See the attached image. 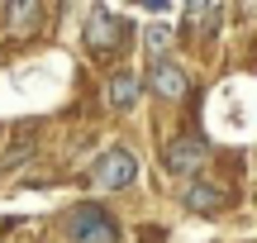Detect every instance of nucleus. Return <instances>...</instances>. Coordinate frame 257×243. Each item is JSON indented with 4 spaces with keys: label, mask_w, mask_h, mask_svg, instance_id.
<instances>
[{
    "label": "nucleus",
    "mask_w": 257,
    "mask_h": 243,
    "mask_svg": "<svg viewBox=\"0 0 257 243\" xmlns=\"http://www.w3.org/2000/svg\"><path fill=\"white\" fill-rule=\"evenodd\" d=\"M67 238L72 243H114L119 238V219L95 200H81V205L67 210Z\"/></svg>",
    "instance_id": "f257e3e1"
},
{
    "label": "nucleus",
    "mask_w": 257,
    "mask_h": 243,
    "mask_svg": "<svg viewBox=\"0 0 257 243\" xmlns=\"http://www.w3.org/2000/svg\"><path fill=\"white\" fill-rule=\"evenodd\" d=\"M128 34H134V29H128L114 10H105V5H95L91 15H86V48H91L95 57L124 53V48H128Z\"/></svg>",
    "instance_id": "f03ea898"
},
{
    "label": "nucleus",
    "mask_w": 257,
    "mask_h": 243,
    "mask_svg": "<svg viewBox=\"0 0 257 243\" xmlns=\"http://www.w3.org/2000/svg\"><path fill=\"white\" fill-rule=\"evenodd\" d=\"M134 177H138V162H134V153H124V148H110V153L91 167V186H105V191H119V186H128Z\"/></svg>",
    "instance_id": "7ed1b4c3"
},
{
    "label": "nucleus",
    "mask_w": 257,
    "mask_h": 243,
    "mask_svg": "<svg viewBox=\"0 0 257 243\" xmlns=\"http://www.w3.org/2000/svg\"><path fill=\"white\" fill-rule=\"evenodd\" d=\"M148 81H153V91L162 95V100H186V95H191V76H186L172 57H157L153 72H148Z\"/></svg>",
    "instance_id": "20e7f679"
},
{
    "label": "nucleus",
    "mask_w": 257,
    "mask_h": 243,
    "mask_svg": "<svg viewBox=\"0 0 257 243\" xmlns=\"http://www.w3.org/2000/svg\"><path fill=\"white\" fill-rule=\"evenodd\" d=\"M162 162L176 172V177H191V172L205 162V148H200V139H191V134H186V139H172V143H167Z\"/></svg>",
    "instance_id": "39448f33"
},
{
    "label": "nucleus",
    "mask_w": 257,
    "mask_h": 243,
    "mask_svg": "<svg viewBox=\"0 0 257 243\" xmlns=\"http://www.w3.org/2000/svg\"><path fill=\"white\" fill-rule=\"evenodd\" d=\"M186 210H195V215H214V210L224 205V191L214 186V181H191V186L181 191Z\"/></svg>",
    "instance_id": "423d86ee"
},
{
    "label": "nucleus",
    "mask_w": 257,
    "mask_h": 243,
    "mask_svg": "<svg viewBox=\"0 0 257 243\" xmlns=\"http://www.w3.org/2000/svg\"><path fill=\"white\" fill-rule=\"evenodd\" d=\"M105 95H110L114 110H128V105L138 100V76H134V72H114V76H110V91H105Z\"/></svg>",
    "instance_id": "0eeeda50"
},
{
    "label": "nucleus",
    "mask_w": 257,
    "mask_h": 243,
    "mask_svg": "<svg viewBox=\"0 0 257 243\" xmlns=\"http://www.w3.org/2000/svg\"><path fill=\"white\" fill-rule=\"evenodd\" d=\"M186 19H191L200 34H214L219 19H224V10H219V5H186Z\"/></svg>",
    "instance_id": "6e6552de"
},
{
    "label": "nucleus",
    "mask_w": 257,
    "mask_h": 243,
    "mask_svg": "<svg viewBox=\"0 0 257 243\" xmlns=\"http://www.w3.org/2000/svg\"><path fill=\"white\" fill-rule=\"evenodd\" d=\"M38 15H43V10H38L34 0H29V5H24V0H19V5H10V34H29V29L38 24Z\"/></svg>",
    "instance_id": "1a4fd4ad"
},
{
    "label": "nucleus",
    "mask_w": 257,
    "mask_h": 243,
    "mask_svg": "<svg viewBox=\"0 0 257 243\" xmlns=\"http://www.w3.org/2000/svg\"><path fill=\"white\" fill-rule=\"evenodd\" d=\"M167 43H172V29H167V24H153V29H148V48H157V53H162Z\"/></svg>",
    "instance_id": "9d476101"
}]
</instances>
